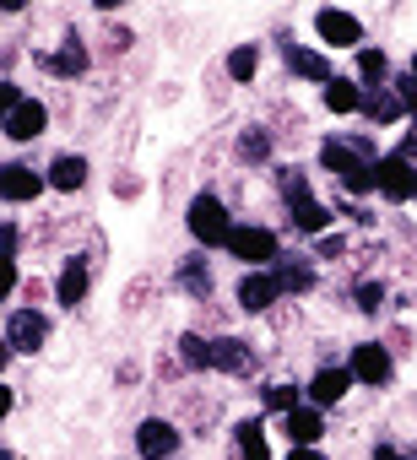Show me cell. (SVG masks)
<instances>
[{
  "mask_svg": "<svg viewBox=\"0 0 417 460\" xmlns=\"http://www.w3.org/2000/svg\"><path fill=\"white\" fill-rule=\"evenodd\" d=\"M0 336H6L12 352H44V341H49V320H44L39 309H17Z\"/></svg>",
  "mask_w": 417,
  "mask_h": 460,
  "instance_id": "5",
  "label": "cell"
},
{
  "mask_svg": "<svg viewBox=\"0 0 417 460\" xmlns=\"http://www.w3.org/2000/svg\"><path fill=\"white\" fill-rule=\"evenodd\" d=\"M288 71L293 76H304V82H331V66H325V55H315V49H298V44H288Z\"/></svg>",
  "mask_w": 417,
  "mask_h": 460,
  "instance_id": "18",
  "label": "cell"
},
{
  "mask_svg": "<svg viewBox=\"0 0 417 460\" xmlns=\"http://www.w3.org/2000/svg\"><path fill=\"white\" fill-rule=\"evenodd\" d=\"M234 261H244L250 271H266V266H277V234L266 222H234V234H228V244H223Z\"/></svg>",
  "mask_w": 417,
  "mask_h": 460,
  "instance_id": "2",
  "label": "cell"
},
{
  "mask_svg": "<svg viewBox=\"0 0 417 460\" xmlns=\"http://www.w3.org/2000/svg\"><path fill=\"white\" fill-rule=\"evenodd\" d=\"M17 288H22V271H17V261H0V304H6Z\"/></svg>",
  "mask_w": 417,
  "mask_h": 460,
  "instance_id": "32",
  "label": "cell"
},
{
  "mask_svg": "<svg viewBox=\"0 0 417 460\" xmlns=\"http://www.w3.org/2000/svg\"><path fill=\"white\" fill-rule=\"evenodd\" d=\"M379 304H385V282H363L358 288V309L363 314H379Z\"/></svg>",
  "mask_w": 417,
  "mask_h": 460,
  "instance_id": "30",
  "label": "cell"
},
{
  "mask_svg": "<svg viewBox=\"0 0 417 460\" xmlns=\"http://www.w3.org/2000/svg\"><path fill=\"white\" fill-rule=\"evenodd\" d=\"M347 374H352L358 385H390L395 363H390L385 341H358V347H352V363H347Z\"/></svg>",
  "mask_w": 417,
  "mask_h": 460,
  "instance_id": "7",
  "label": "cell"
},
{
  "mask_svg": "<svg viewBox=\"0 0 417 460\" xmlns=\"http://www.w3.org/2000/svg\"><path fill=\"white\" fill-rule=\"evenodd\" d=\"M412 82H417V55H412Z\"/></svg>",
  "mask_w": 417,
  "mask_h": 460,
  "instance_id": "36",
  "label": "cell"
},
{
  "mask_svg": "<svg viewBox=\"0 0 417 460\" xmlns=\"http://www.w3.org/2000/svg\"><path fill=\"white\" fill-rule=\"evenodd\" d=\"M363 114H368L374 125H390V119H401L406 109H401V98H395L390 87H374V93H363Z\"/></svg>",
  "mask_w": 417,
  "mask_h": 460,
  "instance_id": "20",
  "label": "cell"
},
{
  "mask_svg": "<svg viewBox=\"0 0 417 460\" xmlns=\"http://www.w3.org/2000/svg\"><path fill=\"white\" fill-rule=\"evenodd\" d=\"M266 406H271V411H282V417H288V411H293V406H298V390H293V385H266Z\"/></svg>",
  "mask_w": 417,
  "mask_h": 460,
  "instance_id": "29",
  "label": "cell"
},
{
  "mask_svg": "<svg viewBox=\"0 0 417 460\" xmlns=\"http://www.w3.org/2000/svg\"><path fill=\"white\" fill-rule=\"evenodd\" d=\"M173 449H179V428L168 417H146L136 428V455L141 460H173Z\"/></svg>",
  "mask_w": 417,
  "mask_h": 460,
  "instance_id": "8",
  "label": "cell"
},
{
  "mask_svg": "<svg viewBox=\"0 0 417 460\" xmlns=\"http://www.w3.org/2000/svg\"><path fill=\"white\" fill-rule=\"evenodd\" d=\"M412 173H417V168H412L406 157L390 152V157L374 163V190H379L385 200H412Z\"/></svg>",
  "mask_w": 417,
  "mask_h": 460,
  "instance_id": "11",
  "label": "cell"
},
{
  "mask_svg": "<svg viewBox=\"0 0 417 460\" xmlns=\"http://www.w3.org/2000/svg\"><path fill=\"white\" fill-rule=\"evenodd\" d=\"M271 282H277V293H309V288H315V266H304V261H282V266L271 271Z\"/></svg>",
  "mask_w": 417,
  "mask_h": 460,
  "instance_id": "21",
  "label": "cell"
},
{
  "mask_svg": "<svg viewBox=\"0 0 417 460\" xmlns=\"http://www.w3.org/2000/svg\"><path fill=\"white\" fill-rule=\"evenodd\" d=\"M49 190V179L28 163H0V200H12V206H28Z\"/></svg>",
  "mask_w": 417,
  "mask_h": 460,
  "instance_id": "3",
  "label": "cell"
},
{
  "mask_svg": "<svg viewBox=\"0 0 417 460\" xmlns=\"http://www.w3.org/2000/svg\"><path fill=\"white\" fill-rule=\"evenodd\" d=\"M184 227H190V239H195L200 250H217V244H228V234H234V211H228L223 195L200 190V195L190 200V211H184Z\"/></svg>",
  "mask_w": 417,
  "mask_h": 460,
  "instance_id": "1",
  "label": "cell"
},
{
  "mask_svg": "<svg viewBox=\"0 0 417 460\" xmlns=\"http://www.w3.org/2000/svg\"><path fill=\"white\" fill-rule=\"evenodd\" d=\"M325 109H331V114H358V109H363V87L331 76V82H325Z\"/></svg>",
  "mask_w": 417,
  "mask_h": 460,
  "instance_id": "19",
  "label": "cell"
},
{
  "mask_svg": "<svg viewBox=\"0 0 417 460\" xmlns=\"http://www.w3.org/2000/svg\"><path fill=\"white\" fill-rule=\"evenodd\" d=\"M288 217H293V227H298V234H325V227H331V211H325V206H315V200H304V206H288Z\"/></svg>",
  "mask_w": 417,
  "mask_h": 460,
  "instance_id": "23",
  "label": "cell"
},
{
  "mask_svg": "<svg viewBox=\"0 0 417 460\" xmlns=\"http://www.w3.org/2000/svg\"><path fill=\"white\" fill-rule=\"evenodd\" d=\"M234 438H239V460H271V444H266V422L261 417H244L234 428Z\"/></svg>",
  "mask_w": 417,
  "mask_h": 460,
  "instance_id": "17",
  "label": "cell"
},
{
  "mask_svg": "<svg viewBox=\"0 0 417 460\" xmlns=\"http://www.w3.org/2000/svg\"><path fill=\"white\" fill-rule=\"evenodd\" d=\"M12 368V347H6V336H0V374Z\"/></svg>",
  "mask_w": 417,
  "mask_h": 460,
  "instance_id": "34",
  "label": "cell"
},
{
  "mask_svg": "<svg viewBox=\"0 0 417 460\" xmlns=\"http://www.w3.org/2000/svg\"><path fill=\"white\" fill-rule=\"evenodd\" d=\"M49 76H60V82H82L87 76V66H93V55H87V44L82 39H66L60 49H44V55H33Z\"/></svg>",
  "mask_w": 417,
  "mask_h": 460,
  "instance_id": "6",
  "label": "cell"
},
{
  "mask_svg": "<svg viewBox=\"0 0 417 460\" xmlns=\"http://www.w3.org/2000/svg\"><path fill=\"white\" fill-rule=\"evenodd\" d=\"M412 200H417V173H412Z\"/></svg>",
  "mask_w": 417,
  "mask_h": 460,
  "instance_id": "37",
  "label": "cell"
},
{
  "mask_svg": "<svg viewBox=\"0 0 417 460\" xmlns=\"http://www.w3.org/2000/svg\"><path fill=\"white\" fill-rule=\"evenodd\" d=\"M315 33H320V44L325 49H363V22L352 17V12H315Z\"/></svg>",
  "mask_w": 417,
  "mask_h": 460,
  "instance_id": "4",
  "label": "cell"
},
{
  "mask_svg": "<svg viewBox=\"0 0 417 460\" xmlns=\"http://www.w3.org/2000/svg\"><path fill=\"white\" fill-rule=\"evenodd\" d=\"M179 282H184V288H190L195 298H212V277L200 271V255H190V261L179 266Z\"/></svg>",
  "mask_w": 417,
  "mask_h": 460,
  "instance_id": "27",
  "label": "cell"
},
{
  "mask_svg": "<svg viewBox=\"0 0 417 460\" xmlns=\"http://www.w3.org/2000/svg\"><path fill=\"white\" fill-rule=\"evenodd\" d=\"M347 390H352V374H347V368H320V374L309 379V401H315V411H320V406H336Z\"/></svg>",
  "mask_w": 417,
  "mask_h": 460,
  "instance_id": "16",
  "label": "cell"
},
{
  "mask_svg": "<svg viewBox=\"0 0 417 460\" xmlns=\"http://www.w3.org/2000/svg\"><path fill=\"white\" fill-rule=\"evenodd\" d=\"M358 76H363V87H379V82L390 76V60H385V49H358Z\"/></svg>",
  "mask_w": 417,
  "mask_h": 460,
  "instance_id": "25",
  "label": "cell"
},
{
  "mask_svg": "<svg viewBox=\"0 0 417 460\" xmlns=\"http://www.w3.org/2000/svg\"><path fill=\"white\" fill-rule=\"evenodd\" d=\"M277 282H271V271H244V282H239V309L244 314H271L277 309Z\"/></svg>",
  "mask_w": 417,
  "mask_h": 460,
  "instance_id": "12",
  "label": "cell"
},
{
  "mask_svg": "<svg viewBox=\"0 0 417 460\" xmlns=\"http://www.w3.org/2000/svg\"><path fill=\"white\" fill-rule=\"evenodd\" d=\"M0 136L6 141H17V146H28V141H39V136H49V109L39 103V98H22V109L0 125Z\"/></svg>",
  "mask_w": 417,
  "mask_h": 460,
  "instance_id": "9",
  "label": "cell"
},
{
  "mask_svg": "<svg viewBox=\"0 0 417 460\" xmlns=\"http://www.w3.org/2000/svg\"><path fill=\"white\" fill-rule=\"evenodd\" d=\"M261 71V44H234L228 49V82H255Z\"/></svg>",
  "mask_w": 417,
  "mask_h": 460,
  "instance_id": "22",
  "label": "cell"
},
{
  "mask_svg": "<svg viewBox=\"0 0 417 460\" xmlns=\"http://www.w3.org/2000/svg\"><path fill=\"white\" fill-rule=\"evenodd\" d=\"M87 173H93V168H87V157H82V152H60V157L49 163V173H44V179H49V190L76 195V190L87 184Z\"/></svg>",
  "mask_w": 417,
  "mask_h": 460,
  "instance_id": "13",
  "label": "cell"
},
{
  "mask_svg": "<svg viewBox=\"0 0 417 460\" xmlns=\"http://www.w3.org/2000/svg\"><path fill=\"white\" fill-rule=\"evenodd\" d=\"M179 363H184V368H212V341L195 336V331H184V336H179Z\"/></svg>",
  "mask_w": 417,
  "mask_h": 460,
  "instance_id": "24",
  "label": "cell"
},
{
  "mask_svg": "<svg viewBox=\"0 0 417 460\" xmlns=\"http://www.w3.org/2000/svg\"><path fill=\"white\" fill-rule=\"evenodd\" d=\"M17 244H22V227L17 222H0V261H17Z\"/></svg>",
  "mask_w": 417,
  "mask_h": 460,
  "instance_id": "31",
  "label": "cell"
},
{
  "mask_svg": "<svg viewBox=\"0 0 417 460\" xmlns=\"http://www.w3.org/2000/svg\"><path fill=\"white\" fill-rule=\"evenodd\" d=\"M212 368H217V374H250V368H255V352H250L239 336H217V341H212Z\"/></svg>",
  "mask_w": 417,
  "mask_h": 460,
  "instance_id": "15",
  "label": "cell"
},
{
  "mask_svg": "<svg viewBox=\"0 0 417 460\" xmlns=\"http://www.w3.org/2000/svg\"><path fill=\"white\" fill-rule=\"evenodd\" d=\"M288 460H325V455H320V449H293Z\"/></svg>",
  "mask_w": 417,
  "mask_h": 460,
  "instance_id": "35",
  "label": "cell"
},
{
  "mask_svg": "<svg viewBox=\"0 0 417 460\" xmlns=\"http://www.w3.org/2000/svg\"><path fill=\"white\" fill-rule=\"evenodd\" d=\"M239 157H244V163H266V157H271V136H266L261 125H250V130L239 136Z\"/></svg>",
  "mask_w": 417,
  "mask_h": 460,
  "instance_id": "26",
  "label": "cell"
},
{
  "mask_svg": "<svg viewBox=\"0 0 417 460\" xmlns=\"http://www.w3.org/2000/svg\"><path fill=\"white\" fill-rule=\"evenodd\" d=\"M22 98H28V93H22V82H12V76H0V125H6V119H12V114L22 109Z\"/></svg>",
  "mask_w": 417,
  "mask_h": 460,
  "instance_id": "28",
  "label": "cell"
},
{
  "mask_svg": "<svg viewBox=\"0 0 417 460\" xmlns=\"http://www.w3.org/2000/svg\"><path fill=\"white\" fill-rule=\"evenodd\" d=\"M12 406H17V395H12V385H0V417H12Z\"/></svg>",
  "mask_w": 417,
  "mask_h": 460,
  "instance_id": "33",
  "label": "cell"
},
{
  "mask_svg": "<svg viewBox=\"0 0 417 460\" xmlns=\"http://www.w3.org/2000/svg\"><path fill=\"white\" fill-rule=\"evenodd\" d=\"M87 293H93V266H87L82 255H71V261L60 266L55 304H60V309H82V304H87Z\"/></svg>",
  "mask_w": 417,
  "mask_h": 460,
  "instance_id": "10",
  "label": "cell"
},
{
  "mask_svg": "<svg viewBox=\"0 0 417 460\" xmlns=\"http://www.w3.org/2000/svg\"><path fill=\"white\" fill-rule=\"evenodd\" d=\"M282 433L293 438V449H315V444H320V433H325V422H320V411H315V406H293V411L282 417Z\"/></svg>",
  "mask_w": 417,
  "mask_h": 460,
  "instance_id": "14",
  "label": "cell"
}]
</instances>
